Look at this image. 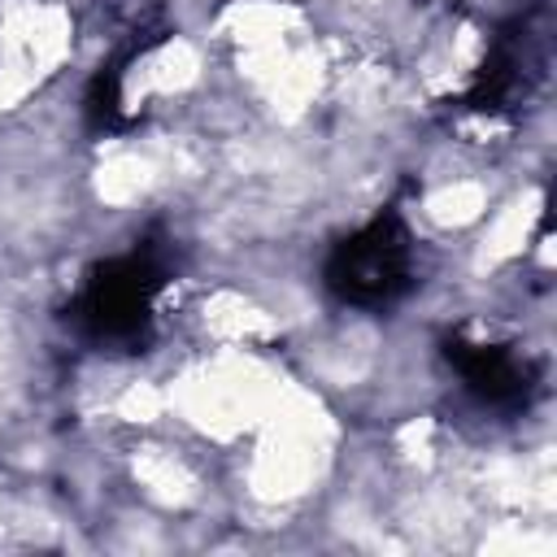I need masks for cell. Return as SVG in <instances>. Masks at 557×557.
Instances as JSON below:
<instances>
[{"label":"cell","mask_w":557,"mask_h":557,"mask_svg":"<svg viewBox=\"0 0 557 557\" xmlns=\"http://www.w3.org/2000/svg\"><path fill=\"white\" fill-rule=\"evenodd\" d=\"M326 283L339 300L379 309L396 300L413 283V235L396 213H383L366 222L357 235H348L326 265Z\"/></svg>","instance_id":"6da1fadb"}]
</instances>
